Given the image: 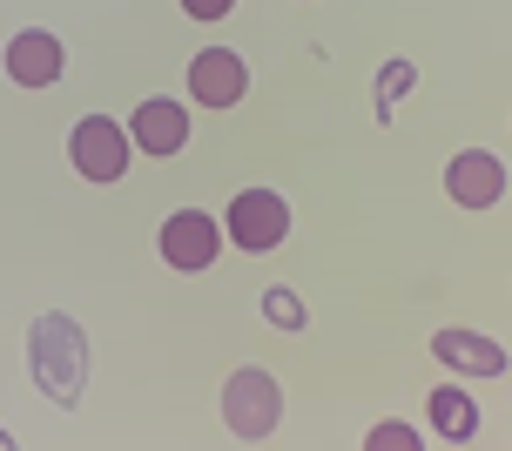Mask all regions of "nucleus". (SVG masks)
Here are the masks:
<instances>
[{
    "label": "nucleus",
    "instance_id": "nucleus-1",
    "mask_svg": "<svg viewBox=\"0 0 512 451\" xmlns=\"http://www.w3.org/2000/svg\"><path fill=\"white\" fill-rule=\"evenodd\" d=\"M27 364H34V384L41 398L54 404H75L81 398V377H88V337L68 310H48L41 324L27 330Z\"/></svg>",
    "mask_w": 512,
    "mask_h": 451
},
{
    "label": "nucleus",
    "instance_id": "nucleus-2",
    "mask_svg": "<svg viewBox=\"0 0 512 451\" xmlns=\"http://www.w3.org/2000/svg\"><path fill=\"white\" fill-rule=\"evenodd\" d=\"M223 425L236 431V438H270V431L283 425V384L270 371H256V364H243V371L223 384Z\"/></svg>",
    "mask_w": 512,
    "mask_h": 451
},
{
    "label": "nucleus",
    "instance_id": "nucleus-3",
    "mask_svg": "<svg viewBox=\"0 0 512 451\" xmlns=\"http://www.w3.org/2000/svg\"><path fill=\"white\" fill-rule=\"evenodd\" d=\"M223 236H230L243 256H270L290 236V202L277 189H243V196L223 209Z\"/></svg>",
    "mask_w": 512,
    "mask_h": 451
},
{
    "label": "nucleus",
    "instance_id": "nucleus-4",
    "mask_svg": "<svg viewBox=\"0 0 512 451\" xmlns=\"http://www.w3.org/2000/svg\"><path fill=\"white\" fill-rule=\"evenodd\" d=\"M128 155H135V142H128V128H115V115H81L68 135V162L88 182H122Z\"/></svg>",
    "mask_w": 512,
    "mask_h": 451
},
{
    "label": "nucleus",
    "instance_id": "nucleus-5",
    "mask_svg": "<svg viewBox=\"0 0 512 451\" xmlns=\"http://www.w3.org/2000/svg\"><path fill=\"white\" fill-rule=\"evenodd\" d=\"M155 250H162V263L182 276H196L216 263V250H223V223L209 216V209H176L169 223H162V236H155Z\"/></svg>",
    "mask_w": 512,
    "mask_h": 451
},
{
    "label": "nucleus",
    "instance_id": "nucleus-6",
    "mask_svg": "<svg viewBox=\"0 0 512 451\" xmlns=\"http://www.w3.org/2000/svg\"><path fill=\"white\" fill-rule=\"evenodd\" d=\"M250 95V68H243V54L236 48H203L189 54V101L196 108H236V101Z\"/></svg>",
    "mask_w": 512,
    "mask_h": 451
},
{
    "label": "nucleus",
    "instance_id": "nucleus-7",
    "mask_svg": "<svg viewBox=\"0 0 512 451\" xmlns=\"http://www.w3.org/2000/svg\"><path fill=\"white\" fill-rule=\"evenodd\" d=\"M61 75H68L61 34H48V27H21V34L7 41V81H14V88H54Z\"/></svg>",
    "mask_w": 512,
    "mask_h": 451
},
{
    "label": "nucleus",
    "instance_id": "nucleus-8",
    "mask_svg": "<svg viewBox=\"0 0 512 451\" xmlns=\"http://www.w3.org/2000/svg\"><path fill=\"white\" fill-rule=\"evenodd\" d=\"M445 196L459 202V209H492V202L506 196V162L492 149H459L445 162Z\"/></svg>",
    "mask_w": 512,
    "mask_h": 451
},
{
    "label": "nucleus",
    "instance_id": "nucleus-9",
    "mask_svg": "<svg viewBox=\"0 0 512 451\" xmlns=\"http://www.w3.org/2000/svg\"><path fill=\"white\" fill-rule=\"evenodd\" d=\"M128 142L142 155H176L182 142H189V108L169 101V95H149L135 108V122H128Z\"/></svg>",
    "mask_w": 512,
    "mask_h": 451
},
{
    "label": "nucleus",
    "instance_id": "nucleus-10",
    "mask_svg": "<svg viewBox=\"0 0 512 451\" xmlns=\"http://www.w3.org/2000/svg\"><path fill=\"white\" fill-rule=\"evenodd\" d=\"M432 357L452 364L459 377H506V364H512L506 344H492V337H479V330H438Z\"/></svg>",
    "mask_w": 512,
    "mask_h": 451
},
{
    "label": "nucleus",
    "instance_id": "nucleus-11",
    "mask_svg": "<svg viewBox=\"0 0 512 451\" xmlns=\"http://www.w3.org/2000/svg\"><path fill=\"white\" fill-rule=\"evenodd\" d=\"M425 418L445 445H472L479 438V398L465 391V384H438L432 398H425Z\"/></svg>",
    "mask_w": 512,
    "mask_h": 451
},
{
    "label": "nucleus",
    "instance_id": "nucleus-12",
    "mask_svg": "<svg viewBox=\"0 0 512 451\" xmlns=\"http://www.w3.org/2000/svg\"><path fill=\"white\" fill-rule=\"evenodd\" d=\"M364 451H425V431H411L405 418H384L364 431Z\"/></svg>",
    "mask_w": 512,
    "mask_h": 451
},
{
    "label": "nucleus",
    "instance_id": "nucleus-13",
    "mask_svg": "<svg viewBox=\"0 0 512 451\" xmlns=\"http://www.w3.org/2000/svg\"><path fill=\"white\" fill-rule=\"evenodd\" d=\"M263 317L277 330H304V303H297V290H263Z\"/></svg>",
    "mask_w": 512,
    "mask_h": 451
},
{
    "label": "nucleus",
    "instance_id": "nucleus-14",
    "mask_svg": "<svg viewBox=\"0 0 512 451\" xmlns=\"http://www.w3.org/2000/svg\"><path fill=\"white\" fill-rule=\"evenodd\" d=\"M230 7H236V0H182V14H189V21H223Z\"/></svg>",
    "mask_w": 512,
    "mask_h": 451
},
{
    "label": "nucleus",
    "instance_id": "nucleus-15",
    "mask_svg": "<svg viewBox=\"0 0 512 451\" xmlns=\"http://www.w3.org/2000/svg\"><path fill=\"white\" fill-rule=\"evenodd\" d=\"M405 81H411V68H391V75H378V101H384V108H391V95H398Z\"/></svg>",
    "mask_w": 512,
    "mask_h": 451
},
{
    "label": "nucleus",
    "instance_id": "nucleus-16",
    "mask_svg": "<svg viewBox=\"0 0 512 451\" xmlns=\"http://www.w3.org/2000/svg\"><path fill=\"white\" fill-rule=\"evenodd\" d=\"M0 451H21V445H14V438H7V431H0Z\"/></svg>",
    "mask_w": 512,
    "mask_h": 451
}]
</instances>
